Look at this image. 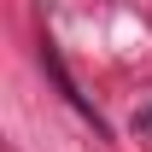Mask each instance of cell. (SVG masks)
Instances as JSON below:
<instances>
[{
  "instance_id": "cell-1",
  "label": "cell",
  "mask_w": 152,
  "mask_h": 152,
  "mask_svg": "<svg viewBox=\"0 0 152 152\" xmlns=\"http://www.w3.org/2000/svg\"><path fill=\"white\" fill-rule=\"evenodd\" d=\"M140 129H152V111H140Z\"/></svg>"
}]
</instances>
